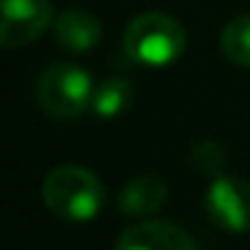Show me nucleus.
<instances>
[{"mask_svg":"<svg viewBox=\"0 0 250 250\" xmlns=\"http://www.w3.org/2000/svg\"><path fill=\"white\" fill-rule=\"evenodd\" d=\"M226 164H229V153L218 140H202V143H196L194 151H191V167L199 175H207L210 180L218 178V175H223Z\"/></svg>","mask_w":250,"mask_h":250,"instance_id":"obj_11","label":"nucleus"},{"mask_svg":"<svg viewBox=\"0 0 250 250\" xmlns=\"http://www.w3.org/2000/svg\"><path fill=\"white\" fill-rule=\"evenodd\" d=\"M113 250H199L186 229L169 221L143 218L140 223L124 229Z\"/></svg>","mask_w":250,"mask_h":250,"instance_id":"obj_6","label":"nucleus"},{"mask_svg":"<svg viewBox=\"0 0 250 250\" xmlns=\"http://www.w3.org/2000/svg\"><path fill=\"white\" fill-rule=\"evenodd\" d=\"M221 51L231 65L250 70V14L234 17L221 33Z\"/></svg>","mask_w":250,"mask_h":250,"instance_id":"obj_10","label":"nucleus"},{"mask_svg":"<svg viewBox=\"0 0 250 250\" xmlns=\"http://www.w3.org/2000/svg\"><path fill=\"white\" fill-rule=\"evenodd\" d=\"M188 35L186 27L164 11L137 14L121 35V49L135 65L143 67H167L178 62L186 51Z\"/></svg>","mask_w":250,"mask_h":250,"instance_id":"obj_2","label":"nucleus"},{"mask_svg":"<svg viewBox=\"0 0 250 250\" xmlns=\"http://www.w3.org/2000/svg\"><path fill=\"white\" fill-rule=\"evenodd\" d=\"M167 202V183L159 175H137L124 183L119 210L129 218H153Z\"/></svg>","mask_w":250,"mask_h":250,"instance_id":"obj_8","label":"nucleus"},{"mask_svg":"<svg viewBox=\"0 0 250 250\" xmlns=\"http://www.w3.org/2000/svg\"><path fill=\"white\" fill-rule=\"evenodd\" d=\"M94 81L89 70L70 62H54L38 76L35 100L51 119H78L92 108Z\"/></svg>","mask_w":250,"mask_h":250,"instance_id":"obj_3","label":"nucleus"},{"mask_svg":"<svg viewBox=\"0 0 250 250\" xmlns=\"http://www.w3.org/2000/svg\"><path fill=\"white\" fill-rule=\"evenodd\" d=\"M41 196L51 215L83 223L100 215L105 205V186L92 169L81 164H60L43 178Z\"/></svg>","mask_w":250,"mask_h":250,"instance_id":"obj_1","label":"nucleus"},{"mask_svg":"<svg viewBox=\"0 0 250 250\" xmlns=\"http://www.w3.org/2000/svg\"><path fill=\"white\" fill-rule=\"evenodd\" d=\"M205 210L215 226L231 234L250 231V180L218 175L205 194Z\"/></svg>","mask_w":250,"mask_h":250,"instance_id":"obj_4","label":"nucleus"},{"mask_svg":"<svg viewBox=\"0 0 250 250\" xmlns=\"http://www.w3.org/2000/svg\"><path fill=\"white\" fill-rule=\"evenodd\" d=\"M135 97V83L124 76H110L94 86L92 94V113L97 119H119Z\"/></svg>","mask_w":250,"mask_h":250,"instance_id":"obj_9","label":"nucleus"},{"mask_svg":"<svg viewBox=\"0 0 250 250\" xmlns=\"http://www.w3.org/2000/svg\"><path fill=\"white\" fill-rule=\"evenodd\" d=\"M57 14L51 0H3L0 19V46L19 49L38 41L46 30H51Z\"/></svg>","mask_w":250,"mask_h":250,"instance_id":"obj_5","label":"nucleus"},{"mask_svg":"<svg viewBox=\"0 0 250 250\" xmlns=\"http://www.w3.org/2000/svg\"><path fill=\"white\" fill-rule=\"evenodd\" d=\"M51 33H54L57 46H62L70 54H89L103 38L97 17L83 8H65L62 14H57Z\"/></svg>","mask_w":250,"mask_h":250,"instance_id":"obj_7","label":"nucleus"}]
</instances>
